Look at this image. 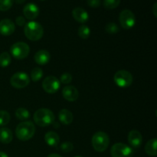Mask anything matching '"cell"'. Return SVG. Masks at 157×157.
Instances as JSON below:
<instances>
[{
  "instance_id": "obj_34",
  "label": "cell",
  "mask_w": 157,
  "mask_h": 157,
  "mask_svg": "<svg viewBox=\"0 0 157 157\" xmlns=\"http://www.w3.org/2000/svg\"><path fill=\"white\" fill-rule=\"evenodd\" d=\"M48 157H62V156H60V155L58 154H56V153H52V154L48 155Z\"/></svg>"
},
{
  "instance_id": "obj_11",
  "label": "cell",
  "mask_w": 157,
  "mask_h": 157,
  "mask_svg": "<svg viewBox=\"0 0 157 157\" xmlns=\"http://www.w3.org/2000/svg\"><path fill=\"white\" fill-rule=\"evenodd\" d=\"M15 30V25L9 18H5L0 21V34L3 36L12 35Z\"/></svg>"
},
{
  "instance_id": "obj_26",
  "label": "cell",
  "mask_w": 157,
  "mask_h": 157,
  "mask_svg": "<svg viewBox=\"0 0 157 157\" xmlns=\"http://www.w3.org/2000/svg\"><path fill=\"white\" fill-rule=\"evenodd\" d=\"M121 3V0H104V8L107 9H114Z\"/></svg>"
},
{
  "instance_id": "obj_30",
  "label": "cell",
  "mask_w": 157,
  "mask_h": 157,
  "mask_svg": "<svg viewBox=\"0 0 157 157\" xmlns=\"http://www.w3.org/2000/svg\"><path fill=\"white\" fill-rule=\"evenodd\" d=\"M60 148H61V151H63L64 153H69L73 150L74 145L71 142H64L61 144Z\"/></svg>"
},
{
  "instance_id": "obj_19",
  "label": "cell",
  "mask_w": 157,
  "mask_h": 157,
  "mask_svg": "<svg viewBox=\"0 0 157 157\" xmlns=\"http://www.w3.org/2000/svg\"><path fill=\"white\" fill-rule=\"evenodd\" d=\"M13 139L12 130L8 127L0 128V142L3 144H10Z\"/></svg>"
},
{
  "instance_id": "obj_29",
  "label": "cell",
  "mask_w": 157,
  "mask_h": 157,
  "mask_svg": "<svg viewBox=\"0 0 157 157\" xmlns=\"http://www.w3.org/2000/svg\"><path fill=\"white\" fill-rule=\"evenodd\" d=\"M72 78H73V77H72V75H71L70 73H68V72H65V73L61 75L59 81L60 82H61L64 84H68L72 81Z\"/></svg>"
},
{
  "instance_id": "obj_20",
  "label": "cell",
  "mask_w": 157,
  "mask_h": 157,
  "mask_svg": "<svg viewBox=\"0 0 157 157\" xmlns=\"http://www.w3.org/2000/svg\"><path fill=\"white\" fill-rule=\"evenodd\" d=\"M156 145H157L156 138H153V139L150 140L147 143V144H146L145 146L146 153L150 156H156L157 155Z\"/></svg>"
},
{
  "instance_id": "obj_21",
  "label": "cell",
  "mask_w": 157,
  "mask_h": 157,
  "mask_svg": "<svg viewBox=\"0 0 157 157\" xmlns=\"http://www.w3.org/2000/svg\"><path fill=\"white\" fill-rule=\"evenodd\" d=\"M15 117L17 119H18L19 121H25L29 119L30 117V113H29V110L27 109L24 108V107H20V108H18L16 110L15 113Z\"/></svg>"
},
{
  "instance_id": "obj_13",
  "label": "cell",
  "mask_w": 157,
  "mask_h": 157,
  "mask_svg": "<svg viewBox=\"0 0 157 157\" xmlns=\"http://www.w3.org/2000/svg\"><path fill=\"white\" fill-rule=\"evenodd\" d=\"M63 98L67 101L70 102H74L77 101L79 97V93H78V89L75 87L71 85H67L63 88L62 90Z\"/></svg>"
},
{
  "instance_id": "obj_36",
  "label": "cell",
  "mask_w": 157,
  "mask_h": 157,
  "mask_svg": "<svg viewBox=\"0 0 157 157\" xmlns=\"http://www.w3.org/2000/svg\"><path fill=\"white\" fill-rule=\"evenodd\" d=\"M25 1V0H15V2H16L18 4H21V3L24 2Z\"/></svg>"
},
{
  "instance_id": "obj_2",
  "label": "cell",
  "mask_w": 157,
  "mask_h": 157,
  "mask_svg": "<svg viewBox=\"0 0 157 157\" xmlns=\"http://www.w3.org/2000/svg\"><path fill=\"white\" fill-rule=\"evenodd\" d=\"M35 133V127L32 121L21 122L15 129V135L21 141H28L32 139Z\"/></svg>"
},
{
  "instance_id": "obj_6",
  "label": "cell",
  "mask_w": 157,
  "mask_h": 157,
  "mask_svg": "<svg viewBox=\"0 0 157 157\" xmlns=\"http://www.w3.org/2000/svg\"><path fill=\"white\" fill-rule=\"evenodd\" d=\"M113 81L118 87L125 88L130 87L133 83V75L126 70H120L115 73Z\"/></svg>"
},
{
  "instance_id": "obj_25",
  "label": "cell",
  "mask_w": 157,
  "mask_h": 157,
  "mask_svg": "<svg viewBox=\"0 0 157 157\" xmlns=\"http://www.w3.org/2000/svg\"><path fill=\"white\" fill-rule=\"evenodd\" d=\"M10 120V114L7 111L0 110V127H4V126L9 124Z\"/></svg>"
},
{
  "instance_id": "obj_7",
  "label": "cell",
  "mask_w": 157,
  "mask_h": 157,
  "mask_svg": "<svg viewBox=\"0 0 157 157\" xmlns=\"http://www.w3.org/2000/svg\"><path fill=\"white\" fill-rule=\"evenodd\" d=\"M119 21L123 29L129 30L134 27L136 24V17L132 11L124 9L120 13Z\"/></svg>"
},
{
  "instance_id": "obj_12",
  "label": "cell",
  "mask_w": 157,
  "mask_h": 157,
  "mask_svg": "<svg viewBox=\"0 0 157 157\" xmlns=\"http://www.w3.org/2000/svg\"><path fill=\"white\" fill-rule=\"evenodd\" d=\"M40 10L38 6L34 3H28L24 6L23 14L24 16L29 20H35L39 15Z\"/></svg>"
},
{
  "instance_id": "obj_1",
  "label": "cell",
  "mask_w": 157,
  "mask_h": 157,
  "mask_svg": "<svg viewBox=\"0 0 157 157\" xmlns=\"http://www.w3.org/2000/svg\"><path fill=\"white\" fill-rule=\"evenodd\" d=\"M34 121L38 126L41 127H48L55 122V117L53 112L47 108H41L35 112Z\"/></svg>"
},
{
  "instance_id": "obj_17",
  "label": "cell",
  "mask_w": 157,
  "mask_h": 157,
  "mask_svg": "<svg viewBox=\"0 0 157 157\" xmlns=\"http://www.w3.org/2000/svg\"><path fill=\"white\" fill-rule=\"evenodd\" d=\"M44 141L51 147H56L59 144L60 136L56 132L48 131L44 135Z\"/></svg>"
},
{
  "instance_id": "obj_5",
  "label": "cell",
  "mask_w": 157,
  "mask_h": 157,
  "mask_svg": "<svg viewBox=\"0 0 157 157\" xmlns=\"http://www.w3.org/2000/svg\"><path fill=\"white\" fill-rule=\"evenodd\" d=\"M10 53L17 60H22L27 58L30 53V48L26 43L18 41L12 44L10 48Z\"/></svg>"
},
{
  "instance_id": "obj_8",
  "label": "cell",
  "mask_w": 157,
  "mask_h": 157,
  "mask_svg": "<svg viewBox=\"0 0 157 157\" xmlns=\"http://www.w3.org/2000/svg\"><path fill=\"white\" fill-rule=\"evenodd\" d=\"M112 157H133V150L128 145L123 143H117L110 150Z\"/></svg>"
},
{
  "instance_id": "obj_18",
  "label": "cell",
  "mask_w": 157,
  "mask_h": 157,
  "mask_svg": "<svg viewBox=\"0 0 157 157\" xmlns=\"http://www.w3.org/2000/svg\"><path fill=\"white\" fill-rule=\"evenodd\" d=\"M60 122L64 125H69L73 122V113L67 109H62L58 113Z\"/></svg>"
},
{
  "instance_id": "obj_22",
  "label": "cell",
  "mask_w": 157,
  "mask_h": 157,
  "mask_svg": "<svg viewBox=\"0 0 157 157\" xmlns=\"http://www.w3.org/2000/svg\"><path fill=\"white\" fill-rule=\"evenodd\" d=\"M12 58L9 52H2L0 54V67H7L11 64Z\"/></svg>"
},
{
  "instance_id": "obj_38",
  "label": "cell",
  "mask_w": 157,
  "mask_h": 157,
  "mask_svg": "<svg viewBox=\"0 0 157 157\" xmlns=\"http://www.w3.org/2000/svg\"><path fill=\"white\" fill-rule=\"evenodd\" d=\"M41 1H44V0H41Z\"/></svg>"
},
{
  "instance_id": "obj_15",
  "label": "cell",
  "mask_w": 157,
  "mask_h": 157,
  "mask_svg": "<svg viewBox=\"0 0 157 157\" xmlns=\"http://www.w3.org/2000/svg\"><path fill=\"white\" fill-rule=\"evenodd\" d=\"M72 15L78 22L81 23V24L87 22L89 19V15L87 11L81 7H77L74 9L72 11Z\"/></svg>"
},
{
  "instance_id": "obj_27",
  "label": "cell",
  "mask_w": 157,
  "mask_h": 157,
  "mask_svg": "<svg viewBox=\"0 0 157 157\" xmlns=\"http://www.w3.org/2000/svg\"><path fill=\"white\" fill-rule=\"evenodd\" d=\"M14 0H0V11L6 12L13 6Z\"/></svg>"
},
{
  "instance_id": "obj_14",
  "label": "cell",
  "mask_w": 157,
  "mask_h": 157,
  "mask_svg": "<svg viewBox=\"0 0 157 157\" xmlns=\"http://www.w3.org/2000/svg\"><path fill=\"white\" fill-rule=\"evenodd\" d=\"M128 142L133 148H139L143 144V136L138 130H131L128 134Z\"/></svg>"
},
{
  "instance_id": "obj_4",
  "label": "cell",
  "mask_w": 157,
  "mask_h": 157,
  "mask_svg": "<svg viewBox=\"0 0 157 157\" xmlns=\"http://www.w3.org/2000/svg\"><path fill=\"white\" fill-rule=\"evenodd\" d=\"M91 143L92 147L95 151L98 153H103L108 148L110 144V137L104 132H97L92 137Z\"/></svg>"
},
{
  "instance_id": "obj_32",
  "label": "cell",
  "mask_w": 157,
  "mask_h": 157,
  "mask_svg": "<svg viewBox=\"0 0 157 157\" xmlns=\"http://www.w3.org/2000/svg\"><path fill=\"white\" fill-rule=\"evenodd\" d=\"M15 22L18 26H23L26 24L25 18L22 16H18L15 19Z\"/></svg>"
},
{
  "instance_id": "obj_31",
  "label": "cell",
  "mask_w": 157,
  "mask_h": 157,
  "mask_svg": "<svg viewBox=\"0 0 157 157\" xmlns=\"http://www.w3.org/2000/svg\"><path fill=\"white\" fill-rule=\"evenodd\" d=\"M101 0H87V5L91 8H98L101 6Z\"/></svg>"
},
{
  "instance_id": "obj_33",
  "label": "cell",
  "mask_w": 157,
  "mask_h": 157,
  "mask_svg": "<svg viewBox=\"0 0 157 157\" xmlns=\"http://www.w3.org/2000/svg\"><path fill=\"white\" fill-rule=\"evenodd\" d=\"M156 6H157V4L156 3H155L154 6H153V14H154V16L156 17Z\"/></svg>"
},
{
  "instance_id": "obj_16",
  "label": "cell",
  "mask_w": 157,
  "mask_h": 157,
  "mask_svg": "<svg viewBox=\"0 0 157 157\" xmlns=\"http://www.w3.org/2000/svg\"><path fill=\"white\" fill-rule=\"evenodd\" d=\"M34 60L35 63L39 65H44L48 64L51 60V55L48 51L39 50L35 53L34 56Z\"/></svg>"
},
{
  "instance_id": "obj_35",
  "label": "cell",
  "mask_w": 157,
  "mask_h": 157,
  "mask_svg": "<svg viewBox=\"0 0 157 157\" xmlns=\"http://www.w3.org/2000/svg\"><path fill=\"white\" fill-rule=\"evenodd\" d=\"M0 157H9V156H8V155L6 154V153L0 151Z\"/></svg>"
},
{
  "instance_id": "obj_24",
  "label": "cell",
  "mask_w": 157,
  "mask_h": 157,
  "mask_svg": "<svg viewBox=\"0 0 157 157\" xmlns=\"http://www.w3.org/2000/svg\"><path fill=\"white\" fill-rule=\"evenodd\" d=\"M43 77V71L41 67H35L31 72V79L34 82L40 81Z\"/></svg>"
},
{
  "instance_id": "obj_10",
  "label": "cell",
  "mask_w": 157,
  "mask_h": 157,
  "mask_svg": "<svg viewBox=\"0 0 157 157\" xmlns=\"http://www.w3.org/2000/svg\"><path fill=\"white\" fill-rule=\"evenodd\" d=\"M61 87V82L55 76H48L42 82V87L46 93L55 94Z\"/></svg>"
},
{
  "instance_id": "obj_23",
  "label": "cell",
  "mask_w": 157,
  "mask_h": 157,
  "mask_svg": "<svg viewBox=\"0 0 157 157\" xmlns=\"http://www.w3.org/2000/svg\"><path fill=\"white\" fill-rule=\"evenodd\" d=\"M78 36L80 37L82 39H87L90 37V29L86 25H82L79 27L78 30Z\"/></svg>"
},
{
  "instance_id": "obj_3",
  "label": "cell",
  "mask_w": 157,
  "mask_h": 157,
  "mask_svg": "<svg viewBox=\"0 0 157 157\" xmlns=\"http://www.w3.org/2000/svg\"><path fill=\"white\" fill-rule=\"evenodd\" d=\"M24 33L28 39L36 41L42 38L44 35V29L40 23L31 21L25 25Z\"/></svg>"
},
{
  "instance_id": "obj_37",
  "label": "cell",
  "mask_w": 157,
  "mask_h": 157,
  "mask_svg": "<svg viewBox=\"0 0 157 157\" xmlns=\"http://www.w3.org/2000/svg\"><path fill=\"white\" fill-rule=\"evenodd\" d=\"M75 157H83V156H75Z\"/></svg>"
},
{
  "instance_id": "obj_28",
  "label": "cell",
  "mask_w": 157,
  "mask_h": 157,
  "mask_svg": "<svg viewBox=\"0 0 157 157\" xmlns=\"http://www.w3.org/2000/svg\"><path fill=\"white\" fill-rule=\"evenodd\" d=\"M105 30L107 33L109 34H116L117 32H119L120 29L119 26L116 24V23L113 22H110L107 23L105 26Z\"/></svg>"
},
{
  "instance_id": "obj_9",
  "label": "cell",
  "mask_w": 157,
  "mask_h": 157,
  "mask_svg": "<svg viewBox=\"0 0 157 157\" xmlns=\"http://www.w3.org/2000/svg\"><path fill=\"white\" fill-rule=\"evenodd\" d=\"M30 83V78L25 72H16L12 76L10 84L13 87L17 89L25 88Z\"/></svg>"
}]
</instances>
